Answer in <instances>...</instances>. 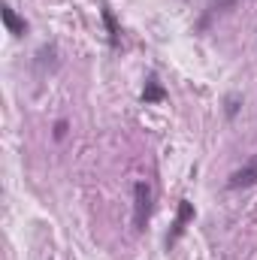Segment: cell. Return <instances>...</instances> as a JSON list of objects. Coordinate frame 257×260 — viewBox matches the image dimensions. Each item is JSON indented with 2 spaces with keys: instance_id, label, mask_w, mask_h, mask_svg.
<instances>
[{
  "instance_id": "9c48e42d",
  "label": "cell",
  "mask_w": 257,
  "mask_h": 260,
  "mask_svg": "<svg viewBox=\"0 0 257 260\" xmlns=\"http://www.w3.org/2000/svg\"><path fill=\"white\" fill-rule=\"evenodd\" d=\"M239 106H242V97H239V94H227V100H224V115L233 121V118L239 115Z\"/></svg>"
},
{
  "instance_id": "3957f363",
  "label": "cell",
  "mask_w": 257,
  "mask_h": 260,
  "mask_svg": "<svg viewBox=\"0 0 257 260\" xmlns=\"http://www.w3.org/2000/svg\"><path fill=\"white\" fill-rule=\"evenodd\" d=\"M254 185H257V157H251L245 167H239V170H233V173L227 176V188H230V191L254 188Z\"/></svg>"
},
{
  "instance_id": "30bf717a",
  "label": "cell",
  "mask_w": 257,
  "mask_h": 260,
  "mask_svg": "<svg viewBox=\"0 0 257 260\" xmlns=\"http://www.w3.org/2000/svg\"><path fill=\"white\" fill-rule=\"evenodd\" d=\"M55 133H52V136H55V139H58V142H61V139H64L67 136V130H70V124H67V118H58V121H55Z\"/></svg>"
},
{
  "instance_id": "8992f818",
  "label": "cell",
  "mask_w": 257,
  "mask_h": 260,
  "mask_svg": "<svg viewBox=\"0 0 257 260\" xmlns=\"http://www.w3.org/2000/svg\"><path fill=\"white\" fill-rule=\"evenodd\" d=\"M100 18H103V24H106V40H109V46L118 49V46H121V27H118V21H115V12H112L106 3L100 6Z\"/></svg>"
},
{
  "instance_id": "7a4b0ae2",
  "label": "cell",
  "mask_w": 257,
  "mask_h": 260,
  "mask_svg": "<svg viewBox=\"0 0 257 260\" xmlns=\"http://www.w3.org/2000/svg\"><path fill=\"white\" fill-rule=\"evenodd\" d=\"M194 221V203L191 200H179V209H176V221H173V227H170V233H167V248H173L182 236H185V230H188V224Z\"/></svg>"
},
{
  "instance_id": "52a82bcc",
  "label": "cell",
  "mask_w": 257,
  "mask_h": 260,
  "mask_svg": "<svg viewBox=\"0 0 257 260\" xmlns=\"http://www.w3.org/2000/svg\"><path fill=\"white\" fill-rule=\"evenodd\" d=\"M239 6V0H209V6H206V15L200 18V30H206L209 27V21L215 18V15H224V12H230V9H236Z\"/></svg>"
},
{
  "instance_id": "5b68a950",
  "label": "cell",
  "mask_w": 257,
  "mask_h": 260,
  "mask_svg": "<svg viewBox=\"0 0 257 260\" xmlns=\"http://www.w3.org/2000/svg\"><path fill=\"white\" fill-rule=\"evenodd\" d=\"M0 18H3V24H6V30H9L12 37H24V34H27V21H24L21 15H15V9H12L9 3L0 6Z\"/></svg>"
},
{
  "instance_id": "ba28073f",
  "label": "cell",
  "mask_w": 257,
  "mask_h": 260,
  "mask_svg": "<svg viewBox=\"0 0 257 260\" xmlns=\"http://www.w3.org/2000/svg\"><path fill=\"white\" fill-rule=\"evenodd\" d=\"M55 58H58V49L49 43V46H43V49L37 52V67H40V70H46V64H49V70H52V67L58 64Z\"/></svg>"
},
{
  "instance_id": "277c9868",
  "label": "cell",
  "mask_w": 257,
  "mask_h": 260,
  "mask_svg": "<svg viewBox=\"0 0 257 260\" xmlns=\"http://www.w3.org/2000/svg\"><path fill=\"white\" fill-rule=\"evenodd\" d=\"M145 106H154V103H164L167 100V88L160 85L157 73H148L145 76V88H142V97H139Z\"/></svg>"
},
{
  "instance_id": "6da1fadb",
  "label": "cell",
  "mask_w": 257,
  "mask_h": 260,
  "mask_svg": "<svg viewBox=\"0 0 257 260\" xmlns=\"http://www.w3.org/2000/svg\"><path fill=\"white\" fill-rule=\"evenodd\" d=\"M148 218H151V185L139 179L133 185V230L142 233Z\"/></svg>"
}]
</instances>
